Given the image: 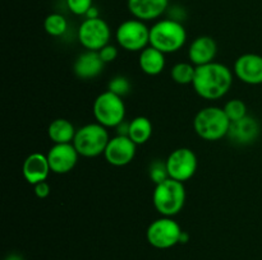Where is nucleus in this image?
Here are the masks:
<instances>
[{
    "mask_svg": "<svg viewBox=\"0 0 262 260\" xmlns=\"http://www.w3.org/2000/svg\"><path fill=\"white\" fill-rule=\"evenodd\" d=\"M232 84L233 71L217 61L197 66L192 82L194 92L207 101L223 98L229 92Z\"/></svg>",
    "mask_w": 262,
    "mask_h": 260,
    "instance_id": "nucleus-1",
    "label": "nucleus"
},
{
    "mask_svg": "<svg viewBox=\"0 0 262 260\" xmlns=\"http://www.w3.org/2000/svg\"><path fill=\"white\" fill-rule=\"evenodd\" d=\"M187 42V31L181 20L163 18L150 27V46L161 53L173 54L182 50Z\"/></svg>",
    "mask_w": 262,
    "mask_h": 260,
    "instance_id": "nucleus-2",
    "label": "nucleus"
},
{
    "mask_svg": "<svg viewBox=\"0 0 262 260\" xmlns=\"http://www.w3.org/2000/svg\"><path fill=\"white\" fill-rule=\"evenodd\" d=\"M232 121L225 114L224 109L217 106H207L200 110L193 119V129L201 139L207 142H217L228 137Z\"/></svg>",
    "mask_w": 262,
    "mask_h": 260,
    "instance_id": "nucleus-3",
    "label": "nucleus"
},
{
    "mask_svg": "<svg viewBox=\"0 0 262 260\" xmlns=\"http://www.w3.org/2000/svg\"><path fill=\"white\" fill-rule=\"evenodd\" d=\"M187 193L184 183L169 177L163 183L155 185L152 203L156 212L161 217H176L184 208Z\"/></svg>",
    "mask_w": 262,
    "mask_h": 260,
    "instance_id": "nucleus-4",
    "label": "nucleus"
},
{
    "mask_svg": "<svg viewBox=\"0 0 262 260\" xmlns=\"http://www.w3.org/2000/svg\"><path fill=\"white\" fill-rule=\"evenodd\" d=\"M109 140L106 127L99 122H90L77 129L73 145L82 157L95 158L104 154Z\"/></svg>",
    "mask_w": 262,
    "mask_h": 260,
    "instance_id": "nucleus-5",
    "label": "nucleus"
},
{
    "mask_svg": "<svg viewBox=\"0 0 262 260\" xmlns=\"http://www.w3.org/2000/svg\"><path fill=\"white\" fill-rule=\"evenodd\" d=\"M92 112L96 122L106 129L118 127L125 119V105L123 97L105 91L95 98Z\"/></svg>",
    "mask_w": 262,
    "mask_h": 260,
    "instance_id": "nucleus-6",
    "label": "nucleus"
},
{
    "mask_svg": "<svg viewBox=\"0 0 262 260\" xmlns=\"http://www.w3.org/2000/svg\"><path fill=\"white\" fill-rule=\"evenodd\" d=\"M115 40L123 50L128 53H141L150 46V27L146 22L130 18L118 25L115 31Z\"/></svg>",
    "mask_w": 262,
    "mask_h": 260,
    "instance_id": "nucleus-7",
    "label": "nucleus"
},
{
    "mask_svg": "<svg viewBox=\"0 0 262 260\" xmlns=\"http://www.w3.org/2000/svg\"><path fill=\"white\" fill-rule=\"evenodd\" d=\"M182 228L173 217H160L150 223L146 231L148 244L159 250H166L179 244Z\"/></svg>",
    "mask_w": 262,
    "mask_h": 260,
    "instance_id": "nucleus-8",
    "label": "nucleus"
},
{
    "mask_svg": "<svg viewBox=\"0 0 262 260\" xmlns=\"http://www.w3.org/2000/svg\"><path fill=\"white\" fill-rule=\"evenodd\" d=\"M79 43L89 51H100L109 45L112 30L102 18H84L77 31Z\"/></svg>",
    "mask_w": 262,
    "mask_h": 260,
    "instance_id": "nucleus-9",
    "label": "nucleus"
},
{
    "mask_svg": "<svg viewBox=\"0 0 262 260\" xmlns=\"http://www.w3.org/2000/svg\"><path fill=\"white\" fill-rule=\"evenodd\" d=\"M169 177L181 183H186L194 176L197 171V155L191 148H177L165 161Z\"/></svg>",
    "mask_w": 262,
    "mask_h": 260,
    "instance_id": "nucleus-10",
    "label": "nucleus"
},
{
    "mask_svg": "<svg viewBox=\"0 0 262 260\" xmlns=\"http://www.w3.org/2000/svg\"><path fill=\"white\" fill-rule=\"evenodd\" d=\"M137 144L128 135H115L110 138L104 152V157L109 165L114 167L127 166L135 160Z\"/></svg>",
    "mask_w": 262,
    "mask_h": 260,
    "instance_id": "nucleus-11",
    "label": "nucleus"
},
{
    "mask_svg": "<svg viewBox=\"0 0 262 260\" xmlns=\"http://www.w3.org/2000/svg\"><path fill=\"white\" fill-rule=\"evenodd\" d=\"M46 157L51 172L56 175H66L76 167L79 154L73 143H66V144H54L49 149Z\"/></svg>",
    "mask_w": 262,
    "mask_h": 260,
    "instance_id": "nucleus-12",
    "label": "nucleus"
},
{
    "mask_svg": "<svg viewBox=\"0 0 262 260\" xmlns=\"http://www.w3.org/2000/svg\"><path fill=\"white\" fill-rule=\"evenodd\" d=\"M235 76L250 86L262 84V55L247 53L241 55L234 63Z\"/></svg>",
    "mask_w": 262,
    "mask_h": 260,
    "instance_id": "nucleus-13",
    "label": "nucleus"
},
{
    "mask_svg": "<svg viewBox=\"0 0 262 260\" xmlns=\"http://www.w3.org/2000/svg\"><path fill=\"white\" fill-rule=\"evenodd\" d=\"M127 8L133 18L151 22L164 15L169 8V0H127Z\"/></svg>",
    "mask_w": 262,
    "mask_h": 260,
    "instance_id": "nucleus-14",
    "label": "nucleus"
},
{
    "mask_svg": "<svg viewBox=\"0 0 262 260\" xmlns=\"http://www.w3.org/2000/svg\"><path fill=\"white\" fill-rule=\"evenodd\" d=\"M217 54V43L211 36H199L188 47L189 63L194 66H202L215 61Z\"/></svg>",
    "mask_w": 262,
    "mask_h": 260,
    "instance_id": "nucleus-15",
    "label": "nucleus"
},
{
    "mask_svg": "<svg viewBox=\"0 0 262 260\" xmlns=\"http://www.w3.org/2000/svg\"><path fill=\"white\" fill-rule=\"evenodd\" d=\"M50 172L51 170L48 157H46V154H42L40 152L31 153L23 162V177L31 185H36V184L46 181Z\"/></svg>",
    "mask_w": 262,
    "mask_h": 260,
    "instance_id": "nucleus-16",
    "label": "nucleus"
},
{
    "mask_svg": "<svg viewBox=\"0 0 262 260\" xmlns=\"http://www.w3.org/2000/svg\"><path fill=\"white\" fill-rule=\"evenodd\" d=\"M105 63L100 58L99 51H89L79 54L73 65V71L79 79H94L104 70Z\"/></svg>",
    "mask_w": 262,
    "mask_h": 260,
    "instance_id": "nucleus-17",
    "label": "nucleus"
},
{
    "mask_svg": "<svg viewBox=\"0 0 262 260\" xmlns=\"http://www.w3.org/2000/svg\"><path fill=\"white\" fill-rule=\"evenodd\" d=\"M260 124L252 116H246L230 124L228 137L238 144H251L260 135Z\"/></svg>",
    "mask_w": 262,
    "mask_h": 260,
    "instance_id": "nucleus-18",
    "label": "nucleus"
},
{
    "mask_svg": "<svg viewBox=\"0 0 262 260\" xmlns=\"http://www.w3.org/2000/svg\"><path fill=\"white\" fill-rule=\"evenodd\" d=\"M138 65L145 74L150 76H156L163 73L166 65L165 54L161 53L152 46H147L143 48L138 56Z\"/></svg>",
    "mask_w": 262,
    "mask_h": 260,
    "instance_id": "nucleus-19",
    "label": "nucleus"
},
{
    "mask_svg": "<svg viewBox=\"0 0 262 260\" xmlns=\"http://www.w3.org/2000/svg\"><path fill=\"white\" fill-rule=\"evenodd\" d=\"M77 129L69 120L59 117L53 120L48 127V135L54 144H66L73 143Z\"/></svg>",
    "mask_w": 262,
    "mask_h": 260,
    "instance_id": "nucleus-20",
    "label": "nucleus"
},
{
    "mask_svg": "<svg viewBox=\"0 0 262 260\" xmlns=\"http://www.w3.org/2000/svg\"><path fill=\"white\" fill-rule=\"evenodd\" d=\"M154 127L152 122L146 116H137L129 121L128 127V137L133 140L137 145L145 144L150 140L152 135Z\"/></svg>",
    "mask_w": 262,
    "mask_h": 260,
    "instance_id": "nucleus-21",
    "label": "nucleus"
},
{
    "mask_svg": "<svg viewBox=\"0 0 262 260\" xmlns=\"http://www.w3.org/2000/svg\"><path fill=\"white\" fill-rule=\"evenodd\" d=\"M194 73H196V66L192 63H186V61H181L171 66L170 69V76L176 83L186 86V84H192L194 78Z\"/></svg>",
    "mask_w": 262,
    "mask_h": 260,
    "instance_id": "nucleus-22",
    "label": "nucleus"
},
{
    "mask_svg": "<svg viewBox=\"0 0 262 260\" xmlns=\"http://www.w3.org/2000/svg\"><path fill=\"white\" fill-rule=\"evenodd\" d=\"M46 33L53 37H61L68 30V20L60 13H51L43 20Z\"/></svg>",
    "mask_w": 262,
    "mask_h": 260,
    "instance_id": "nucleus-23",
    "label": "nucleus"
},
{
    "mask_svg": "<svg viewBox=\"0 0 262 260\" xmlns=\"http://www.w3.org/2000/svg\"><path fill=\"white\" fill-rule=\"evenodd\" d=\"M223 109H224L225 114H227V116L229 117L232 122L238 121V120L247 116V105L239 98L229 99Z\"/></svg>",
    "mask_w": 262,
    "mask_h": 260,
    "instance_id": "nucleus-24",
    "label": "nucleus"
},
{
    "mask_svg": "<svg viewBox=\"0 0 262 260\" xmlns=\"http://www.w3.org/2000/svg\"><path fill=\"white\" fill-rule=\"evenodd\" d=\"M130 82L128 81V78L123 75H117L114 78H112L107 83V91L113 92V93L118 94L120 97L127 96L128 93L130 92Z\"/></svg>",
    "mask_w": 262,
    "mask_h": 260,
    "instance_id": "nucleus-25",
    "label": "nucleus"
},
{
    "mask_svg": "<svg viewBox=\"0 0 262 260\" xmlns=\"http://www.w3.org/2000/svg\"><path fill=\"white\" fill-rule=\"evenodd\" d=\"M148 176H150L151 181L155 183V185L163 183L164 180L169 178L168 170H166V163L165 161H154L150 165V168H148Z\"/></svg>",
    "mask_w": 262,
    "mask_h": 260,
    "instance_id": "nucleus-26",
    "label": "nucleus"
},
{
    "mask_svg": "<svg viewBox=\"0 0 262 260\" xmlns=\"http://www.w3.org/2000/svg\"><path fill=\"white\" fill-rule=\"evenodd\" d=\"M69 12L78 17H84L90 9L94 7V0H66Z\"/></svg>",
    "mask_w": 262,
    "mask_h": 260,
    "instance_id": "nucleus-27",
    "label": "nucleus"
},
{
    "mask_svg": "<svg viewBox=\"0 0 262 260\" xmlns=\"http://www.w3.org/2000/svg\"><path fill=\"white\" fill-rule=\"evenodd\" d=\"M99 55H100V58L102 59V61H104L105 64L112 63V61H114L115 59L118 58L117 46L110 45V43H109V45L104 46V47H102L101 50L99 51Z\"/></svg>",
    "mask_w": 262,
    "mask_h": 260,
    "instance_id": "nucleus-28",
    "label": "nucleus"
},
{
    "mask_svg": "<svg viewBox=\"0 0 262 260\" xmlns=\"http://www.w3.org/2000/svg\"><path fill=\"white\" fill-rule=\"evenodd\" d=\"M33 190H35V194L37 198L45 199L50 194V185L46 181H42V183H38L36 185H33Z\"/></svg>",
    "mask_w": 262,
    "mask_h": 260,
    "instance_id": "nucleus-29",
    "label": "nucleus"
},
{
    "mask_svg": "<svg viewBox=\"0 0 262 260\" xmlns=\"http://www.w3.org/2000/svg\"><path fill=\"white\" fill-rule=\"evenodd\" d=\"M99 17H100L99 9H97L95 5L89 10V12H87V14L84 15V18H99Z\"/></svg>",
    "mask_w": 262,
    "mask_h": 260,
    "instance_id": "nucleus-30",
    "label": "nucleus"
},
{
    "mask_svg": "<svg viewBox=\"0 0 262 260\" xmlns=\"http://www.w3.org/2000/svg\"><path fill=\"white\" fill-rule=\"evenodd\" d=\"M189 241V235L188 232H182L181 235V239H179V244H187Z\"/></svg>",
    "mask_w": 262,
    "mask_h": 260,
    "instance_id": "nucleus-31",
    "label": "nucleus"
},
{
    "mask_svg": "<svg viewBox=\"0 0 262 260\" xmlns=\"http://www.w3.org/2000/svg\"><path fill=\"white\" fill-rule=\"evenodd\" d=\"M5 260H23L22 259V256H20V255H17V254H10L9 256L7 257V259Z\"/></svg>",
    "mask_w": 262,
    "mask_h": 260,
    "instance_id": "nucleus-32",
    "label": "nucleus"
}]
</instances>
